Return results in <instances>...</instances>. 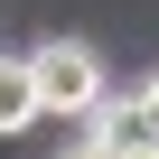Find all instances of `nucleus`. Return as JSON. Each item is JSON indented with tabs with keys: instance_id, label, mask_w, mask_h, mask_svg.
Returning <instances> with one entry per match:
<instances>
[{
	"instance_id": "nucleus-5",
	"label": "nucleus",
	"mask_w": 159,
	"mask_h": 159,
	"mask_svg": "<svg viewBox=\"0 0 159 159\" xmlns=\"http://www.w3.org/2000/svg\"><path fill=\"white\" fill-rule=\"evenodd\" d=\"M122 159H159V140H131V150H122Z\"/></svg>"
},
{
	"instance_id": "nucleus-4",
	"label": "nucleus",
	"mask_w": 159,
	"mask_h": 159,
	"mask_svg": "<svg viewBox=\"0 0 159 159\" xmlns=\"http://www.w3.org/2000/svg\"><path fill=\"white\" fill-rule=\"evenodd\" d=\"M122 150H131V140H122V131H112V122H103V131H94V140H75V150H66V159H122Z\"/></svg>"
},
{
	"instance_id": "nucleus-1",
	"label": "nucleus",
	"mask_w": 159,
	"mask_h": 159,
	"mask_svg": "<svg viewBox=\"0 0 159 159\" xmlns=\"http://www.w3.org/2000/svg\"><path fill=\"white\" fill-rule=\"evenodd\" d=\"M28 75H38V103L47 112H103V56L84 38H47L28 56Z\"/></svg>"
},
{
	"instance_id": "nucleus-3",
	"label": "nucleus",
	"mask_w": 159,
	"mask_h": 159,
	"mask_svg": "<svg viewBox=\"0 0 159 159\" xmlns=\"http://www.w3.org/2000/svg\"><path fill=\"white\" fill-rule=\"evenodd\" d=\"M122 140H159V75H140V84H131V103H112L103 112Z\"/></svg>"
},
{
	"instance_id": "nucleus-2",
	"label": "nucleus",
	"mask_w": 159,
	"mask_h": 159,
	"mask_svg": "<svg viewBox=\"0 0 159 159\" xmlns=\"http://www.w3.org/2000/svg\"><path fill=\"white\" fill-rule=\"evenodd\" d=\"M47 103H38V75H28V56H0V140L10 131H28Z\"/></svg>"
}]
</instances>
